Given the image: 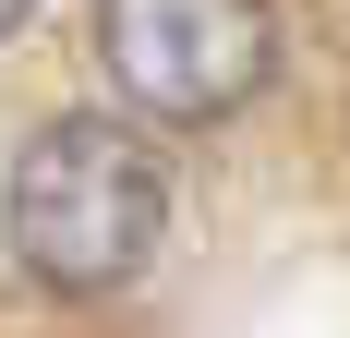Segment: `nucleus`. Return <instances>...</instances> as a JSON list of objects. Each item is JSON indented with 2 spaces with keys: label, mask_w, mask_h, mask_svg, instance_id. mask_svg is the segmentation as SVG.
<instances>
[{
  "label": "nucleus",
  "mask_w": 350,
  "mask_h": 338,
  "mask_svg": "<svg viewBox=\"0 0 350 338\" xmlns=\"http://www.w3.org/2000/svg\"><path fill=\"white\" fill-rule=\"evenodd\" d=\"M0 242L36 290L109 302L170 242V157L145 145V121H109V109L36 121L12 145V181H0Z\"/></svg>",
  "instance_id": "obj_1"
},
{
  "label": "nucleus",
  "mask_w": 350,
  "mask_h": 338,
  "mask_svg": "<svg viewBox=\"0 0 350 338\" xmlns=\"http://www.w3.org/2000/svg\"><path fill=\"white\" fill-rule=\"evenodd\" d=\"M97 61L145 121L206 133L278 73V12L266 0H97Z\"/></svg>",
  "instance_id": "obj_2"
},
{
  "label": "nucleus",
  "mask_w": 350,
  "mask_h": 338,
  "mask_svg": "<svg viewBox=\"0 0 350 338\" xmlns=\"http://www.w3.org/2000/svg\"><path fill=\"white\" fill-rule=\"evenodd\" d=\"M25 12H36V0H0V36H12V25H25Z\"/></svg>",
  "instance_id": "obj_3"
}]
</instances>
